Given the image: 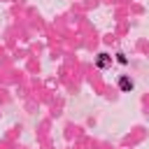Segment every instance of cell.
<instances>
[{
  "mask_svg": "<svg viewBox=\"0 0 149 149\" xmlns=\"http://www.w3.org/2000/svg\"><path fill=\"white\" fill-rule=\"evenodd\" d=\"M133 86H135V84H133L130 77H126V74L119 77V88H121V91H133Z\"/></svg>",
  "mask_w": 149,
  "mask_h": 149,
  "instance_id": "cell-1",
  "label": "cell"
},
{
  "mask_svg": "<svg viewBox=\"0 0 149 149\" xmlns=\"http://www.w3.org/2000/svg\"><path fill=\"white\" fill-rule=\"evenodd\" d=\"M109 63H112V56L109 54H100L98 56V68H107Z\"/></svg>",
  "mask_w": 149,
  "mask_h": 149,
  "instance_id": "cell-2",
  "label": "cell"
}]
</instances>
